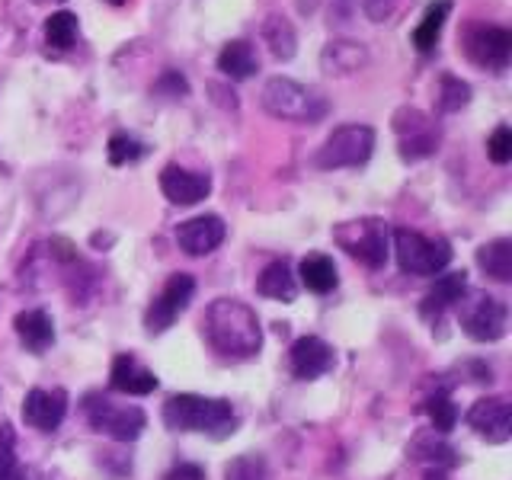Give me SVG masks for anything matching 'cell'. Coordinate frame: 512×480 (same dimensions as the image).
I'll return each mask as SVG.
<instances>
[{"label": "cell", "instance_id": "obj_1", "mask_svg": "<svg viewBox=\"0 0 512 480\" xmlns=\"http://www.w3.org/2000/svg\"><path fill=\"white\" fill-rule=\"evenodd\" d=\"M205 340L224 359H253L263 346L260 317L237 298H218L205 311Z\"/></svg>", "mask_w": 512, "mask_h": 480}, {"label": "cell", "instance_id": "obj_2", "mask_svg": "<svg viewBox=\"0 0 512 480\" xmlns=\"http://www.w3.org/2000/svg\"><path fill=\"white\" fill-rule=\"evenodd\" d=\"M164 423L173 432H208V436L224 439L237 432V413L231 400L224 397H202V394H173L164 404Z\"/></svg>", "mask_w": 512, "mask_h": 480}, {"label": "cell", "instance_id": "obj_3", "mask_svg": "<svg viewBox=\"0 0 512 480\" xmlns=\"http://www.w3.org/2000/svg\"><path fill=\"white\" fill-rule=\"evenodd\" d=\"M263 109L269 112V116L285 119V122L314 125L330 112V103L320 90L304 87L292 77H272L263 87Z\"/></svg>", "mask_w": 512, "mask_h": 480}, {"label": "cell", "instance_id": "obj_4", "mask_svg": "<svg viewBox=\"0 0 512 480\" xmlns=\"http://www.w3.org/2000/svg\"><path fill=\"white\" fill-rule=\"evenodd\" d=\"M394 253L407 276H439L452 263V244L445 237H423L410 228H394Z\"/></svg>", "mask_w": 512, "mask_h": 480}, {"label": "cell", "instance_id": "obj_5", "mask_svg": "<svg viewBox=\"0 0 512 480\" xmlns=\"http://www.w3.org/2000/svg\"><path fill=\"white\" fill-rule=\"evenodd\" d=\"M336 247L346 250L365 269H381L388 263V221L384 218H356L340 221L333 228Z\"/></svg>", "mask_w": 512, "mask_h": 480}, {"label": "cell", "instance_id": "obj_6", "mask_svg": "<svg viewBox=\"0 0 512 480\" xmlns=\"http://www.w3.org/2000/svg\"><path fill=\"white\" fill-rule=\"evenodd\" d=\"M375 151V128L372 125H340L333 128V135L324 141V148L317 151L320 170H343V167H362Z\"/></svg>", "mask_w": 512, "mask_h": 480}, {"label": "cell", "instance_id": "obj_7", "mask_svg": "<svg viewBox=\"0 0 512 480\" xmlns=\"http://www.w3.org/2000/svg\"><path fill=\"white\" fill-rule=\"evenodd\" d=\"M391 125L397 132V154H400V160H407V164H416V160L432 157L439 151V128L423 109L400 106L394 112Z\"/></svg>", "mask_w": 512, "mask_h": 480}, {"label": "cell", "instance_id": "obj_8", "mask_svg": "<svg viewBox=\"0 0 512 480\" xmlns=\"http://www.w3.org/2000/svg\"><path fill=\"white\" fill-rule=\"evenodd\" d=\"M84 410H87L90 426L116 442H135L144 432V426H148V416H144L141 407L112 404V400H106L100 394H90Z\"/></svg>", "mask_w": 512, "mask_h": 480}, {"label": "cell", "instance_id": "obj_9", "mask_svg": "<svg viewBox=\"0 0 512 480\" xmlns=\"http://www.w3.org/2000/svg\"><path fill=\"white\" fill-rule=\"evenodd\" d=\"M458 304H461V330L468 333L474 343H496L506 336L509 311L500 298L474 295L471 301L461 298Z\"/></svg>", "mask_w": 512, "mask_h": 480}, {"label": "cell", "instance_id": "obj_10", "mask_svg": "<svg viewBox=\"0 0 512 480\" xmlns=\"http://www.w3.org/2000/svg\"><path fill=\"white\" fill-rule=\"evenodd\" d=\"M464 55H468L477 68L503 74L512 58V32L503 26H471L464 32Z\"/></svg>", "mask_w": 512, "mask_h": 480}, {"label": "cell", "instance_id": "obj_11", "mask_svg": "<svg viewBox=\"0 0 512 480\" xmlns=\"http://www.w3.org/2000/svg\"><path fill=\"white\" fill-rule=\"evenodd\" d=\"M192 295H196V279H192L189 272H176V276H170L167 285L160 288V295L151 301L148 314H144V327H148V333L170 330L173 320L189 308Z\"/></svg>", "mask_w": 512, "mask_h": 480}, {"label": "cell", "instance_id": "obj_12", "mask_svg": "<svg viewBox=\"0 0 512 480\" xmlns=\"http://www.w3.org/2000/svg\"><path fill=\"white\" fill-rule=\"evenodd\" d=\"M468 426L490 445H503L512 436V407L506 397H480L468 410Z\"/></svg>", "mask_w": 512, "mask_h": 480}, {"label": "cell", "instance_id": "obj_13", "mask_svg": "<svg viewBox=\"0 0 512 480\" xmlns=\"http://www.w3.org/2000/svg\"><path fill=\"white\" fill-rule=\"evenodd\" d=\"M224 237H228V224L218 215H196L176 228V244L189 256H205L218 250L224 244Z\"/></svg>", "mask_w": 512, "mask_h": 480}, {"label": "cell", "instance_id": "obj_14", "mask_svg": "<svg viewBox=\"0 0 512 480\" xmlns=\"http://www.w3.org/2000/svg\"><path fill=\"white\" fill-rule=\"evenodd\" d=\"M160 192H164L173 205H199L208 192H212V180H208V173L186 170L180 164H167L160 170Z\"/></svg>", "mask_w": 512, "mask_h": 480}, {"label": "cell", "instance_id": "obj_15", "mask_svg": "<svg viewBox=\"0 0 512 480\" xmlns=\"http://www.w3.org/2000/svg\"><path fill=\"white\" fill-rule=\"evenodd\" d=\"M68 413V394L61 388H32L23 400V420L39 432H55Z\"/></svg>", "mask_w": 512, "mask_h": 480}, {"label": "cell", "instance_id": "obj_16", "mask_svg": "<svg viewBox=\"0 0 512 480\" xmlns=\"http://www.w3.org/2000/svg\"><path fill=\"white\" fill-rule=\"evenodd\" d=\"M333 362H336L333 349L320 336H298L292 343V352H288V365H292V375L298 381H314L320 375H327Z\"/></svg>", "mask_w": 512, "mask_h": 480}, {"label": "cell", "instance_id": "obj_17", "mask_svg": "<svg viewBox=\"0 0 512 480\" xmlns=\"http://www.w3.org/2000/svg\"><path fill=\"white\" fill-rule=\"evenodd\" d=\"M109 388L119 391V394H132V397H144L157 391V375L151 368H144L135 356H122L112 359V368H109Z\"/></svg>", "mask_w": 512, "mask_h": 480}, {"label": "cell", "instance_id": "obj_18", "mask_svg": "<svg viewBox=\"0 0 512 480\" xmlns=\"http://www.w3.org/2000/svg\"><path fill=\"white\" fill-rule=\"evenodd\" d=\"M368 64V48L356 39H330L320 52V71L330 77H349Z\"/></svg>", "mask_w": 512, "mask_h": 480}, {"label": "cell", "instance_id": "obj_19", "mask_svg": "<svg viewBox=\"0 0 512 480\" xmlns=\"http://www.w3.org/2000/svg\"><path fill=\"white\" fill-rule=\"evenodd\" d=\"M464 295H468V272H464V269L461 272H445V276L436 279V285L429 288L423 304H420L423 320H429V324H432V320H439Z\"/></svg>", "mask_w": 512, "mask_h": 480}, {"label": "cell", "instance_id": "obj_20", "mask_svg": "<svg viewBox=\"0 0 512 480\" xmlns=\"http://www.w3.org/2000/svg\"><path fill=\"white\" fill-rule=\"evenodd\" d=\"M13 327H16V336H20V343L29 352H36V356H42V352L55 343V324L42 308L20 311L13 320Z\"/></svg>", "mask_w": 512, "mask_h": 480}, {"label": "cell", "instance_id": "obj_21", "mask_svg": "<svg viewBox=\"0 0 512 480\" xmlns=\"http://www.w3.org/2000/svg\"><path fill=\"white\" fill-rule=\"evenodd\" d=\"M448 13H452V0H432V4L426 7L423 20L416 23L413 36H410L413 48H416L420 55L436 52V45H439V36H442V29H445Z\"/></svg>", "mask_w": 512, "mask_h": 480}, {"label": "cell", "instance_id": "obj_22", "mask_svg": "<svg viewBox=\"0 0 512 480\" xmlns=\"http://www.w3.org/2000/svg\"><path fill=\"white\" fill-rule=\"evenodd\" d=\"M256 292H260L263 298L282 301V304L295 301V295H298V279H295L292 266H288L285 260H272L260 272V279H256Z\"/></svg>", "mask_w": 512, "mask_h": 480}, {"label": "cell", "instance_id": "obj_23", "mask_svg": "<svg viewBox=\"0 0 512 480\" xmlns=\"http://www.w3.org/2000/svg\"><path fill=\"white\" fill-rule=\"evenodd\" d=\"M218 71L231 80H247L260 71V58H256L253 45L247 39H234L218 52Z\"/></svg>", "mask_w": 512, "mask_h": 480}, {"label": "cell", "instance_id": "obj_24", "mask_svg": "<svg viewBox=\"0 0 512 480\" xmlns=\"http://www.w3.org/2000/svg\"><path fill=\"white\" fill-rule=\"evenodd\" d=\"M298 276H301V285L308 288V292H314V295H330L333 288H336V282H340L333 260H330V256H324V253L304 256L301 266H298Z\"/></svg>", "mask_w": 512, "mask_h": 480}, {"label": "cell", "instance_id": "obj_25", "mask_svg": "<svg viewBox=\"0 0 512 480\" xmlns=\"http://www.w3.org/2000/svg\"><path fill=\"white\" fill-rule=\"evenodd\" d=\"M263 42L269 45V52L276 61H292L295 52H298V32L292 26V20H285V16H269L263 23Z\"/></svg>", "mask_w": 512, "mask_h": 480}, {"label": "cell", "instance_id": "obj_26", "mask_svg": "<svg viewBox=\"0 0 512 480\" xmlns=\"http://www.w3.org/2000/svg\"><path fill=\"white\" fill-rule=\"evenodd\" d=\"M477 266L487 272L493 282H509L512 279V240L496 237L490 244L477 250Z\"/></svg>", "mask_w": 512, "mask_h": 480}, {"label": "cell", "instance_id": "obj_27", "mask_svg": "<svg viewBox=\"0 0 512 480\" xmlns=\"http://www.w3.org/2000/svg\"><path fill=\"white\" fill-rule=\"evenodd\" d=\"M77 29H80L77 13L58 10L45 20V42L52 48H58V52H68V48H74V42H77Z\"/></svg>", "mask_w": 512, "mask_h": 480}, {"label": "cell", "instance_id": "obj_28", "mask_svg": "<svg viewBox=\"0 0 512 480\" xmlns=\"http://www.w3.org/2000/svg\"><path fill=\"white\" fill-rule=\"evenodd\" d=\"M144 154H148V144H144L141 138H135L132 132H116L109 138V164L112 167L138 164Z\"/></svg>", "mask_w": 512, "mask_h": 480}, {"label": "cell", "instance_id": "obj_29", "mask_svg": "<svg viewBox=\"0 0 512 480\" xmlns=\"http://www.w3.org/2000/svg\"><path fill=\"white\" fill-rule=\"evenodd\" d=\"M423 410H426L429 423H432V429L439 432V436H445V432H452L455 423H458V407H455V400L448 397L445 391H436V394H432V397L426 400V404H423Z\"/></svg>", "mask_w": 512, "mask_h": 480}, {"label": "cell", "instance_id": "obj_30", "mask_svg": "<svg viewBox=\"0 0 512 480\" xmlns=\"http://www.w3.org/2000/svg\"><path fill=\"white\" fill-rule=\"evenodd\" d=\"M468 103H471V87L455 74H442L439 77V112L452 116V112H461Z\"/></svg>", "mask_w": 512, "mask_h": 480}, {"label": "cell", "instance_id": "obj_31", "mask_svg": "<svg viewBox=\"0 0 512 480\" xmlns=\"http://www.w3.org/2000/svg\"><path fill=\"white\" fill-rule=\"evenodd\" d=\"M224 480H269L266 461L260 455H237L224 468Z\"/></svg>", "mask_w": 512, "mask_h": 480}, {"label": "cell", "instance_id": "obj_32", "mask_svg": "<svg viewBox=\"0 0 512 480\" xmlns=\"http://www.w3.org/2000/svg\"><path fill=\"white\" fill-rule=\"evenodd\" d=\"M407 452L413 458H423V461H432V464H455V452L448 448L445 442H436V432L432 436H423V439H416Z\"/></svg>", "mask_w": 512, "mask_h": 480}, {"label": "cell", "instance_id": "obj_33", "mask_svg": "<svg viewBox=\"0 0 512 480\" xmlns=\"http://www.w3.org/2000/svg\"><path fill=\"white\" fill-rule=\"evenodd\" d=\"M23 477H26V468L16 461L13 432L4 426V429H0V480H23Z\"/></svg>", "mask_w": 512, "mask_h": 480}, {"label": "cell", "instance_id": "obj_34", "mask_svg": "<svg viewBox=\"0 0 512 480\" xmlns=\"http://www.w3.org/2000/svg\"><path fill=\"white\" fill-rule=\"evenodd\" d=\"M487 157L496 167H503L512 160V128L509 125H496L493 135L487 138Z\"/></svg>", "mask_w": 512, "mask_h": 480}, {"label": "cell", "instance_id": "obj_35", "mask_svg": "<svg viewBox=\"0 0 512 480\" xmlns=\"http://www.w3.org/2000/svg\"><path fill=\"white\" fill-rule=\"evenodd\" d=\"M151 93H157V96H167V100H183V96L189 93V80L180 74V71H164L157 80H154V87H151Z\"/></svg>", "mask_w": 512, "mask_h": 480}, {"label": "cell", "instance_id": "obj_36", "mask_svg": "<svg viewBox=\"0 0 512 480\" xmlns=\"http://www.w3.org/2000/svg\"><path fill=\"white\" fill-rule=\"evenodd\" d=\"M397 7H400V0H362V10L372 23L391 20V16L397 13Z\"/></svg>", "mask_w": 512, "mask_h": 480}, {"label": "cell", "instance_id": "obj_37", "mask_svg": "<svg viewBox=\"0 0 512 480\" xmlns=\"http://www.w3.org/2000/svg\"><path fill=\"white\" fill-rule=\"evenodd\" d=\"M164 480H205V471L199 468V464L183 461V464H176V468H170L164 474Z\"/></svg>", "mask_w": 512, "mask_h": 480}, {"label": "cell", "instance_id": "obj_38", "mask_svg": "<svg viewBox=\"0 0 512 480\" xmlns=\"http://www.w3.org/2000/svg\"><path fill=\"white\" fill-rule=\"evenodd\" d=\"M23 480H48L39 468H26V477Z\"/></svg>", "mask_w": 512, "mask_h": 480}, {"label": "cell", "instance_id": "obj_39", "mask_svg": "<svg viewBox=\"0 0 512 480\" xmlns=\"http://www.w3.org/2000/svg\"><path fill=\"white\" fill-rule=\"evenodd\" d=\"M426 480H445V474L439 468H432V471H426Z\"/></svg>", "mask_w": 512, "mask_h": 480}, {"label": "cell", "instance_id": "obj_40", "mask_svg": "<svg viewBox=\"0 0 512 480\" xmlns=\"http://www.w3.org/2000/svg\"><path fill=\"white\" fill-rule=\"evenodd\" d=\"M106 4H112V7H122V4H125V0H106Z\"/></svg>", "mask_w": 512, "mask_h": 480}]
</instances>
